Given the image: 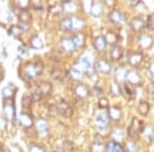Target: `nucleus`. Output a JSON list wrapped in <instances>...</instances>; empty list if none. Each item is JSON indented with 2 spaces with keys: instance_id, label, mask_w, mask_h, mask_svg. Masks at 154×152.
<instances>
[{
  "instance_id": "1",
  "label": "nucleus",
  "mask_w": 154,
  "mask_h": 152,
  "mask_svg": "<svg viewBox=\"0 0 154 152\" xmlns=\"http://www.w3.org/2000/svg\"><path fill=\"white\" fill-rule=\"evenodd\" d=\"M84 24H85L84 20L79 17H69V18L62 20L60 23V29L64 32H70L81 29Z\"/></svg>"
},
{
  "instance_id": "2",
  "label": "nucleus",
  "mask_w": 154,
  "mask_h": 152,
  "mask_svg": "<svg viewBox=\"0 0 154 152\" xmlns=\"http://www.w3.org/2000/svg\"><path fill=\"white\" fill-rule=\"evenodd\" d=\"M43 71V64L40 61L33 62V63H28L25 66V77L28 80H33L36 77H38Z\"/></svg>"
},
{
  "instance_id": "3",
  "label": "nucleus",
  "mask_w": 154,
  "mask_h": 152,
  "mask_svg": "<svg viewBox=\"0 0 154 152\" xmlns=\"http://www.w3.org/2000/svg\"><path fill=\"white\" fill-rule=\"evenodd\" d=\"M144 129H145V124L141 119H138L136 117H134L131 119V123L130 124L128 129V137H131L133 140H136V139L139 138L141 133H143Z\"/></svg>"
},
{
  "instance_id": "4",
  "label": "nucleus",
  "mask_w": 154,
  "mask_h": 152,
  "mask_svg": "<svg viewBox=\"0 0 154 152\" xmlns=\"http://www.w3.org/2000/svg\"><path fill=\"white\" fill-rule=\"evenodd\" d=\"M3 114L7 120H14L16 117V107L14 99L4 100L3 103Z\"/></svg>"
},
{
  "instance_id": "5",
  "label": "nucleus",
  "mask_w": 154,
  "mask_h": 152,
  "mask_svg": "<svg viewBox=\"0 0 154 152\" xmlns=\"http://www.w3.org/2000/svg\"><path fill=\"white\" fill-rule=\"evenodd\" d=\"M95 70L99 71L102 74H109L112 71V66L107 60L100 58L95 63Z\"/></svg>"
},
{
  "instance_id": "6",
  "label": "nucleus",
  "mask_w": 154,
  "mask_h": 152,
  "mask_svg": "<svg viewBox=\"0 0 154 152\" xmlns=\"http://www.w3.org/2000/svg\"><path fill=\"white\" fill-rule=\"evenodd\" d=\"M59 109V114H61L64 117H71L73 114V109L72 107L67 103V101H65L64 99H60L59 102L57 103Z\"/></svg>"
},
{
  "instance_id": "7",
  "label": "nucleus",
  "mask_w": 154,
  "mask_h": 152,
  "mask_svg": "<svg viewBox=\"0 0 154 152\" xmlns=\"http://www.w3.org/2000/svg\"><path fill=\"white\" fill-rule=\"evenodd\" d=\"M109 20H110L111 23L115 25H121L125 22V16L123 12H121L118 9H112L109 12Z\"/></svg>"
},
{
  "instance_id": "8",
  "label": "nucleus",
  "mask_w": 154,
  "mask_h": 152,
  "mask_svg": "<svg viewBox=\"0 0 154 152\" xmlns=\"http://www.w3.org/2000/svg\"><path fill=\"white\" fill-rule=\"evenodd\" d=\"M144 61V56L142 53H139V51H134V53H131L128 57V64L131 65L134 68H137L139 67L141 64L143 63Z\"/></svg>"
},
{
  "instance_id": "9",
  "label": "nucleus",
  "mask_w": 154,
  "mask_h": 152,
  "mask_svg": "<svg viewBox=\"0 0 154 152\" xmlns=\"http://www.w3.org/2000/svg\"><path fill=\"white\" fill-rule=\"evenodd\" d=\"M109 116L108 113H100L96 116V124L99 129L103 131V129H107L109 126Z\"/></svg>"
},
{
  "instance_id": "10",
  "label": "nucleus",
  "mask_w": 154,
  "mask_h": 152,
  "mask_svg": "<svg viewBox=\"0 0 154 152\" xmlns=\"http://www.w3.org/2000/svg\"><path fill=\"white\" fill-rule=\"evenodd\" d=\"M130 26H131V29L133 30L134 32L138 33V32H141L145 28L146 23L141 17H135V18H133L131 20Z\"/></svg>"
},
{
  "instance_id": "11",
  "label": "nucleus",
  "mask_w": 154,
  "mask_h": 152,
  "mask_svg": "<svg viewBox=\"0 0 154 152\" xmlns=\"http://www.w3.org/2000/svg\"><path fill=\"white\" fill-rule=\"evenodd\" d=\"M126 82L133 84V85H138V84H141V82H142V77H141L140 73L136 69L128 70V76H126Z\"/></svg>"
},
{
  "instance_id": "12",
  "label": "nucleus",
  "mask_w": 154,
  "mask_h": 152,
  "mask_svg": "<svg viewBox=\"0 0 154 152\" xmlns=\"http://www.w3.org/2000/svg\"><path fill=\"white\" fill-rule=\"evenodd\" d=\"M74 93H75V95L79 99L85 100L89 96V89L88 85H85L84 83H78L74 88Z\"/></svg>"
},
{
  "instance_id": "13",
  "label": "nucleus",
  "mask_w": 154,
  "mask_h": 152,
  "mask_svg": "<svg viewBox=\"0 0 154 152\" xmlns=\"http://www.w3.org/2000/svg\"><path fill=\"white\" fill-rule=\"evenodd\" d=\"M107 113H108L109 118H110L111 120H113V121L120 120L121 117H122V111H121V109L119 108V107H117V106H113V107L108 108Z\"/></svg>"
},
{
  "instance_id": "14",
  "label": "nucleus",
  "mask_w": 154,
  "mask_h": 152,
  "mask_svg": "<svg viewBox=\"0 0 154 152\" xmlns=\"http://www.w3.org/2000/svg\"><path fill=\"white\" fill-rule=\"evenodd\" d=\"M139 45L143 49H149L153 45V38L148 34H142L139 37Z\"/></svg>"
},
{
  "instance_id": "15",
  "label": "nucleus",
  "mask_w": 154,
  "mask_h": 152,
  "mask_svg": "<svg viewBox=\"0 0 154 152\" xmlns=\"http://www.w3.org/2000/svg\"><path fill=\"white\" fill-rule=\"evenodd\" d=\"M36 88L38 89L42 96L44 97L51 93V91H53V85H51V83L48 81H40L39 83H37Z\"/></svg>"
},
{
  "instance_id": "16",
  "label": "nucleus",
  "mask_w": 154,
  "mask_h": 152,
  "mask_svg": "<svg viewBox=\"0 0 154 152\" xmlns=\"http://www.w3.org/2000/svg\"><path fill=\"white\" fill-rule=\"evenodd\" d=\"M51 76L54 80H57V81L63 80V79L67 76V71L64 68L57 67V68H54L53 70H51Z\"/></svg>"
},
{
  "instance_id": "17",
  "label": "nucleus",
  "mask_w": 154,
  "mask_h": 152,
  "mask_svg": "<svg viewBox=\"0 0 154 152\" xmlns=\"http://www.w3.org/2000/svg\"><path fill=\"white\" fill-rule=\"evenodd\" d=\"M61 47L66 53H73L76 49V46L74 44L73 40H72V38H64L61 41Z\"/></svg>"
},
{
  "instance_id": "18",
  "label": "nucleus",
  "mask_w": 154,
  "mask_h": 152,
  "mask_svg": "<svg viewBox=\"0 0 154 152\" xmlns=\"http://www.w3.org/2000/svg\"><path fill=\"white\" fill-rule=\"evenodd\" d=\"M123 54V48L119 45H114L110 49V58L112 61H118Z\"/></svg>"
},
{
  "instance_id": "19",
  "label": "nucleus",
  "mask_w": 154,
  "mask_h": 152,
  "mask_svg": "<svg viewBox=\"0 0 154 152\" xmlns=\"http://www.w3.org/2000/svg\"><path fill=\"white\" fill-rule=\"evenodd\" d=\"M93 44H94V47H95L97 51H103L107 46V42H106L105 37L104 36L96 37L93 41Z\"/></svg>"
},
{
  "instance_id": "20",
  "label": "nucleus",
  "mask_w": 154,
  "mask_h": 152,
  "mask_svg": "<svg viewBox=\"0 0 154 152\" xmlns=\"http://www.w3.org/2000/svg\"><path fill=\"white\" fill-rule=\"evenodd\" d=\"M19 119H20V123H21L24 128H27V129L32 128L34 124L31 115H29V114H27V113H22L21 115H20Z\"/></svg>"
},
{
  "instance_id": "21",
  "label": "nucleus",
  "mask_w": 154,
  "mask_h": 152,
  "mask_svg": "<svg viewBox=\"0 0 154 152\" xmlns=\"http://www.w3.org/2000/svg\"><path fill=\"white\" fill-rule=\"evenodd\" d=\"M103 11H104V4L102 2H94L91 8V14L94 17H96V18H99V17L102 16Z\"/></svg>"
},
{
  "instance_id": "22",
  "label": "nucleus",
  "mask_w": 154,
  "mask_h": 152,
  "mask_svg": "<svg viewBox=\"0 0 154 152\" xmlns=\"http://www.w3.org/2000/svg\"><path fill=\"white\" fill-rule=\"evenodd\" d=\"M35 124H36L37 131L39 132V134L45 135L46 133H48V121H46L45 119H43V118L38 119V120H37L36 123H35Z\"/></svg>"
},
{
  "instance_id": "23",
  "label": "nucleus",
  "mask_w": 154,
  "mask_h": 152,
  "mask_svg": "<svg viewBox=\"0 0 154 152\" xmlns=\"http://www.w3.org/2000/svg\"><path fill=\"white\" fill-rule=\"evenodd\" d=\"M83 73H84V71L82 70V68L77 64L76 66H74L73 68L71 69L70 76L72 79H74V80H78V79H80L81 77H82Z\"/></svg>"
},
{
  "instance_id": "24",
  "label": "nucleus",
  "mask_w": 154,
  "mask_h": 152,
  "mask_svg": "<svg viewBox=\"0 0 154 152\" xmlns=\"http://www.w3.org/2000/svg\"><path fill=\"white\" fill-rule=\"evenodd\" d=\"M128 70H126L125 67L120 66L115 70V79L117 81H125L126 76H128Z\"/></svg>"
},
{
  "instance_id": "25",
  "label": "nucleus",
  "mask_w": 154,
  "mask_h": 152,
  "mask_svg": "<svg viewBox=\"0 0 154 152\" xmlns=\"http://www.w3.org/2000/svg\"><path fill=\"white\" fill-rule=\"evenodd\" d=\"M106 152H125V149L116 141H111L106 146Z\"/></svg>"
},
{
  "instance_id": "26",
  "label": "nucleus",
  "mask_w": 154,
  "mask_h": 152,
  "mask_svg": "<svg viewBox=\"0 0 154 152\" xmlns=\"http://www.w3.org/2000/svg\"><path fill=\"white\" fill-rule=\"evenodd\" d=\"M104 37H105V40L107 42V44H111V45H113V46L115 45L119 40V36L112 31L107 32L106 35Z\"/></svg>"
},
{
  "instance_id": "27",
  "label": "nucleus",
  "mask_w": 154,
  "mask_h": 152,
  "mask_svg": "<svg viewBox=\"0 0 154 152\" xmlns=\"http://www.w3.org/2000/svg\"><path fill=\"white\" fill-rule=\"evenodd\" d=\"M19 19L23 24L28 25L31 23L32 16L27 9H21V11H20V14H19Z\"/></svg>"
},
{
  "instance_id": "28",
  "label": "nucleus",
  "mask_w": 154,
  "mask_h": 152,
  "mask_svg": "<svg viewBox=\"0 0 154 152\" xmlns=\"http://www.w3.org/2000/svg\"><path fill=\"white\" fill-rule=\"evenodd\" d=\"M8 33L9 35L14 36V38H19L24 34V29L19 25H12L8 30Z\"/></svg>"
},
{
  "instance_id": "29",
  "label": "nucleus",
  "mask_w": 154,
  "mask_h": 152,
  "mask_svg": "<svg viewBox=\"0 0 154 152\" xmlns=\"http://www.w3.org/2000/svg\"><path fill=\"white\" fill-rule=\"evenodd\" d=\"M72 40H73L74 44H75L76 48L77 47H82L85 44V36L82 33H77L72 37Z\"/></svg>"
},
{
  "instance_id": "30",
  "label": "nucleus",
  "mask_w": 154,
  "mask_h": 152,
  "mask_svg": "<svg viewBox=\"0 0 154 152\" xmlns=\"http://www.w3.org/2000/svg\"><path fill=\"white\" fill-rule=\"evenodd\" d=\"M30 46L35 49H40L43 47V42H42L41 38L39 36L34 35L30 38Z\"/></svg>"
},
{
  "instance_id": "31",
  "label": "nucleus",
  "mask_w": 154,
  "mask_h": 152,
  "mask_svg": "<svg viewBox=\"0 0 154 152\" xmlns=\"http://www.w3.org/2000/svg\"><path fill=\"white\" fill-rule=\"evenodd\" d=\"M123 91H125V95L128 97V98H134L136 95L135 85H133V84L128 83V82H126V81L123 83Z\"/></svg>"
},
{
  "instance_id": "32",
  "label": "nucleus",
  "mask_w": 154,
  "mask_h": 152,
  "mask_svg": "<svg viewBox=\"0 0 154 152\" xmlns=\"http://www.w3.org/2000/svg\"><path fill=\"white\" fill-rule=\"evenodd\" d=\"M150 111V105L148 102L146 101H141L138 105V112L141 115H147Z\"/></svg>"
},
{
  "instance_id": "33",
  "label": "nucleus",
  "mask_w": 154,
  "mask_h": 152,
  "mask_svg": "<svg viewBox=\"0 0 154 152\" xmlns=\"http://www.w3.org/2000/svg\"><path fill=\"white\" fill-rule=\"evenodd\" d=\"M14 88L12 86H7V88H4L3 91H2V95H3V98L7 100V99H14Z\"/></svg>"
},
{
  "instance_id": "34",
  "label": "nucleus",
  "mask_w": 154,
  "mask_h": 152,
  "mask_svg": "<svg viewBox=\"0 0 154 152\" xmlns=\"http://www.w3.org/2000/svg\"><path fill=\"white\" fill-rule=\"evenodd\" d=\"M110 89H111V94H112L114 97L120 96L121 88H120V85H119V83H118L117 81H114V82H112V83H111Z\"/></svg>"
},
{
  "instance_id": "35",
  "label": "nucleus",
  "mask_w": 154,
  "mask_h": 152,
  "mask_svg": "<svg viewBox=\"0 0 154 152\" xmlns=\"http://www.w3.org/2000/svg\"><path fill=\"white\" fill-rule=\"evenodd\" d=\"M63 9H64V6L62 3H56V4H54V5H51V7H49V11L54 14H61V12L63 11Z\"/></svg>"
},
{
  "instance_id": "36",
  "label": "nucleus",
  "mask_w": 154,
  "mask_h": 152,
  "mask_svg": "<svg viewBox=\"0 0 154 152\" xmlns=\"http://www.w3.org/2000/svg\"><path fill=\"white\" fill-rule=\"evenodd\" d=\"M32 105V99L31 96H28V95H25L22 98V106L25 109H29Z\"/></svg>"
},
{
  "instance_id": "37",
  "label": "nucleus",
  "mask_w": 154,
  "mask_h": 152,
  "mask_svg": "<svg viewBox=\"0 0 154 152\" xmlns=\"http://www.w3.org/2000/svg\"><path fill=\"white\" fill-rule=\"evenodd\" d=\"M48 114L51 116H57L59 114V109H58V106H57V104H51V105L48 106Z\"/></svg>"
},
{
  "instance_id": "38",
  "label": "nucleus",
  "mask_w": 154,
  "mask_h": 152,
  "mask_svg": "<svg viewBox=\"0 0 154 152\" xmlns=\"http://www.w3.org/2000/svg\"><path fill=\"white\" fill-rule=\"evenodd\" d=\"M62 148H63L64 152H72L74 150V145L70 141H65L62 145Z\"/></svg>"
},
{
  "instance_id": "39",
  "label": "nucleus",
  "mask_w": 154,
  "mask_h": 152,
  "mask_svg": "<svg viewBox=\"0 0 154 152\" xmlns=\"http://www.w3.org/2000/svg\"><path fill=\"white\" fill-rule=\"evenodd\" d=\"M125 149L128 152H136L137 150H138V146H137V144L135 143V142L130 141L125 144Z\"/></svg>"
},
{
  "instance_id": "40",
  "label": "nucleus",
  "mask_w": 154,
  "mask_h": 152,
  "mask_svg": "<svg viewBox=\"0 0 154 152\" xmlns=\"http://www.w3.org/2000/svg\"><path fill=\"white\" fill-rule=\"evenodd\" d=\"M98 106L100 109H108L109 108V101L107 98H101L98 102Z\"/></svg>"
},
{
  "instance_id": "41",
  "label": "nucleus",
  "mask_w": 154,
  "mask_h": 152,
  "mask_svg": "<svg viewBox=\"0 0 154 152\" xmlns=\"http://www.w3.org/2000/svg\"><path fill=\"white\" fill-rule=\"evenodd\" d=\"M42 97H43V96H42L41 93H40V92H39L37 88L34 89V91L32 92V94H31V99H32V101H35V102L40 101Z\"/></svg>"
},
{
  "instance_id": "42",
  "label": "nucleus",
  "mask_w": 154,
  "mask_h": 152,
  "mask_svg": "<svg viewBox=\"0 0 154 152\" xmlns=\"http://www.w3.org/2000/svg\"><path fill=\"white\" fill-rule=\"evenodd\" d=\"M8 151L9 152H23L22 148L18 145V144H14V143L8 145Z\"/></svg>"
},
{
  "instance_id": "43",
  "label": "nucleus",
  "mask_w": 154,
  "mask_h": 152,
  "mask_svg": "<svg viewBox=\"0 0 154 152\" xmlns=\"http://www.w3.org/2000/svg\"><path fill=\"white\" fill-rule=\"evenodd\" d=\"M19 56L21 57V58H24L25 56H27L28 54V48H27L26 45H22L19 47Z\"/></svg>"
},
{
  "instance_id": "44",
  "label": "nucleus",
  "mask_w": 154,
  "mask_h": 152,
  "mask_svg": "<svg viewBox=\"0 0 154 152\" xmlns=\"http://www.w3.org/2000/svg\"><path fill=\"white\" fill-rule=\"evenodd\" d=\"M29 152H45L43 149V147L39 146V145H32L31 147H30V150Z\"/></svg>"
},
{
  "instance_id": "45",
  "label": "nucleus",
  "mask_w": 154,
  "mask_h": 152,
  "mask_svg": "<svg viewBox=\"0 0 154 152\" xmlns=\"http://www.w3.org/2000/svg\"><path fill=\"white\" fill-rule=\"evenodd\" d=\"M18 5L20 6L21 9H27V7L30 5V2L29 0H25V1H19L18 2Z\"/></svg>"
},
{
  "instance_id": "46",
  "label": "nucleus",
  "mask_w": 154,
  "mask_h": 152,
  "mask_svg": "<svg viewBox=\"0 0 154 152\" xmlns=\"http://www.w3.org/2000/svg\"><path fill=\"white\" fill-rule=\"evenodd\" d=\"M30 5L33 7L34 9H36V11H39V9L42 8V5L39 1H32L31 3H30Z\"/></svg>"
},
{
  "instance_id": "47",
  "label": "nucleus",
  "mask_w": 154,
  "mask_h": 152,
  "mask_svg": "<svg viewBox=\"0 0 154 152\" xmlns=\"http://www.w3.org/2000/svg\"><path fill=\"white\" fill-rule=\"evenodd\" d=\"M147 88V92L150 95L153 94L154 93V82H150V83L148 84L147 88Z\"/></svg>"
},
{
  "instance_id": "48",
  "label": "nucleus",
  "mask_w": 154,
  "mask_h": 152,
  "mask_svg": "<svg viewBox=\"0 0 154 152\" xmlns=\"http://www.w3.org/2000/svg\"><path fill=\"white\" fill-rule=\"evenodd\" d=\"M139 3H140V1H138V0H133V1H130V5H131V6L138 5Z\"/></svg>"
},
{
  "instance_id": "49",
  "label": "nucleus",
  "mask_w": 154,
  "mask_h": 152,
  "mask_svg": "<svg viewBox=\"0 0 154 152\" xmlns=\"http://www.w3.org/2000/svg\"><path fill=\"white\" fill-rule=\"evenodd\" d=\"M149 71H150L151 74L154 76V63H152L150 65V67H149Z\"/></svg>"
},
{
  "instance_id": "50",
  "label": "nucleus",
  "mask_w": 154,
  "mask_h": 152,
  "mask_svg": "<svg viewBox=\"0 0 154 152\" xmlns=\"http://www.w3.org/2000/svg\"><path fill=\"white\" fill-rule=\"evenodd\" d=\"M95 91H96V94H97V95H101V94H103V91H102L101 88H99L98 86H95Z\"/></svg>"
},
{
  "instance_id": "51",
  "label": "nucleus",
  "mask_w": 154,
  "mask_h": 152,
  "mask_svg": "<svg viewBox=\"0 0 154 152\" xmlns=\"http://www.w3.org/2000/svg\"><path fill=\"white\" fill-rule=\"evenodd\" d=\"M2 150H3V149H2V145H1V143H0V152H2Z\"/></svg>"
},
{
  "instance_id": "52",
  "label": "nucleus",
  "mask_w": 154,
  "mask_h": 152,
  "mask_svg": "<svg viewBox=\"0 0 154 152\" xmlns=\"http://www.w3.org/2000/svg\"><path fill=\"white\" fill-rule=\"evenodd\" d=\"M151 98H152V99L154 100V93H153V94H151Z\"/></svg>"
},
{
  "instance_id": "53",
  "label": "nucleus",
  "mask_w": 154,
  "mask_h": 152,
  "mask_svg": "<svg viewBox=\"0 0 154 152\" xmlns=\"http://www.w3.org/2000/svg\"><path fill=\"white\" fill-rule=\"evenodd\" d=\"M51 152H56V151H51Z\"/></svg>"
}]
</instances>
